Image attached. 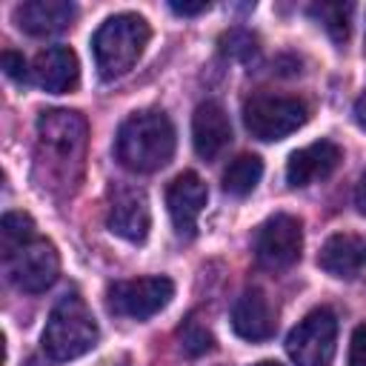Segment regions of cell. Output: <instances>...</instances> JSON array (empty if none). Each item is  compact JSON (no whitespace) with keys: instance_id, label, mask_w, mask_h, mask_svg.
<instances>
[{"instance_id":"6da1fadb","label":"cell","mask_w":366,"mask_h":366,"mask_svg":"<svg viewBox=\"0 0 366 366\" xmlns=\"http://www.w3.org/2000/svg\"><path fill=\"white\" fill-rule=\"evenodd\" d=\"M89 126L80 112L49 109L37 117V152L34 169L40 186L57 194H71L83 177Z\"/></svg>"},{"instance_id":"7a4b0ae2","label":"cell","mask_w":366,"mask_h":366,"mask_svg":"<svg viewBox=\"0 0 366 366\" xmlns=\"http://www.w3.org/2000/svg\"><path fill=\"white\" fill-rule=\"evenodd\" d=\"M114 154L120 166L129 172H157L163 169L172 154H174V126L160 109H146L134 112L132 117L123 120L117 140H114Z\"/></svg>"},{"instance_id":"3957f363","label":"cell","mask_w":366,"mask_h":366,"mask_svg":"<svg viewBox=\"0 0 366 366\" xmlns=\"http://www.w3.org/2000/svg\"><path fill=\"white\" fill-rule=\"evenodd\" d=\"M149 37H152V29L140 14L123 11L109 17L92 37V51H94L100 77L114 80L132 71L143 49L149 46Z\"/></svg>"},{"instance_id":"277c9868","label":"cell","mask_w":366,"mask_h":366,"mask_svg":"<svg viewBox=\"0 0 366 366\" xmlns=\"http://www.w3.org/2000/svg\"><path fill=\"white\" fill-rule=\"evenodd\" d=\"M97 335L100 329L92 309L80 295L71 292L51 306L43 329V349L51 360H74L89 349H94Z\"/></svg>"},{"instance_id":"5b68a950","label":"cell","mask_w":366,"mask_h":366,"mask_svg":"<svg viewBox=\"0 0 366 366\" xmlns=\"http://www.w3.org/2000/svg\"><path fill=\"white\" fill-rule=\"evenodd\" d=\"M3 269L6 277L20 289V292H46L57 274H60V254L51 240L46 237H31L14 249L3 252Z\"/></svg>"},{"instance_id":"8992f818","label":"cell","mask_w":366,"mask_h":366,"mask_svg":"<svg viewBox=\"0 0 366 366\" xmlns=\"http://www.w3.org/2000/svg\"><path fill=\"white\" fill-rule=\"evenodd\" d=\"M309 120V106L286 94H254L243 106V123L257 140H283Z\"/></svg>"},{"instance_id":"52a82bcc","label":"cell","mask_w":366,"mask_h":366,"mask_svg":"<svg viewBox=\"0 0 366 366\" xmlns=\"http://www.w3.org/2000/svg\"><path fill=\"white\" fill-rule=\"evenodd\" d=\"M337 343V317L332 309H312L286 337V352L295 366H332Z\"/></svg>"},{"instance_id":"ba28073f","label":"cell","mask_w":366,"mask_h":366,"mask_svg":"<svg viewBox=\"0 0 366 366\" xmlns=\"http://www.w3.org/2000/svg\"><path fill=\"white\" fill-rule=\"evenodd\" d=\"M300 252H303V226L297 217L277 212L257 226L254 232L257 266L269 272H280V269L295 266L300 260Z\"/></svg>"},{"instance_id":"9c48e42d","label":"cell","mask_w":366,"mask_h":366,"mask_svg":"<svg viewBox=\"0 0 366 366\" xmlns=\"http://www.w3.org/2000/svg\"><path fill=\"white\" fill-rule=\"evenodd\" d=\"M174 297V283L163 274L154 277H134V280H117L109 286V309L120 317L146 320L169 306Z\"/></svg>"},{"instance_id":"30bf717a","label":"cell","mask_w":366,"mask_h":366,"mask_svg":"<svg viewBox=\"0 0 366 366\" xmlns=\"http://www.w3.org/2000/svg\"><path fill=\"white\" fill-rule=\"evenodd\" d=\"M106 226L112 234H117L129 243H143L152 229V209H149L146 192L137 186H114L109 192Z\"/></svg>"},{"instance_id":"8fae6325","label":"cell","mask_w":366,"mask_h":366,"mask_svg":"<svg viewBox=\"0 0 366 366\" xmlns=\"http://www.w3.org/2000/svg\"><path fill=\"white\" fill-rule=\"evenodd\" d=\"M206 200H209V189H206V183L200 180L197 172H180L169 183L166 206H169L172 223H174L180 237H192L194 234V226H197L200 212L206 209Z\"/></svg>"},{"instance_id":"7c38bea8","label":"cell","mask_w":366,"mask_h":366,"mask_svg":"<svg viewBox=\"0 0 366 366\" xmlns=\"http://www.w3.org/2000/svg\"><path fill=\"white\" fill-rule=\"evenodd\" d=\"M343 160V152L332 140H315L297 152H292L286 163V180L289 186H309L315 180L329 177Z\"/></svg>"},{"instance_id":"4fadbf2b","label":"cell","mask_w":366,"mask_h":366,"mask_svg":"<svg viewBox=\"0 0 366 366\" xmlns=\"http://www.w3.org/2000/svg\"><path fill=\"white\" fill-rule=\"evenodd\" d=\"M192 143H194V152L203 160L220 157L223 149L232 143V123H229V114L223 112L220 103L206 100V103H200L194 109V117H192Z\"/></svg>"},{"instance_id":"5bb4252c","label":"cell","mask_w":366,"mask_h":366,"mask_svg":"<svg viewBox=\"0 0 366 366\" xmlns=\"http://www.w3.org/2000/svg\"><path fill=\"white\" fill-rule=\"evenodd\" d=\"M232 329L243 340H252V343L269 340L274 335V329H277L274 309H272L269 297L260 289H246L234 300V306H232Z\"/></svg>"},{"instance_id":"9a60e30c","label":"cell","mask_w":366,"mask_h":366,"mask_svg":"<svg viewBox=\"0 0 366 366\" xmlns=\"http://www.w3.org/2000/svg\"><path fill=\"white\" fill-rule=\"evenodd\" d=\"M74 17H77V9L74 3H66V0H29L14 9L17 26L31 37L57 34L69 29Z\"/></svg>"},{"instance_id":"2e32d148","label":"cell","mask_w":366,"mask_h":366,"mask_svg":"<svg viewBox=\"0 0 366 366\" xmlns=\"http://www.w3.org/2000/svg\"><path fill=\"white\" fill-rule=\"evenodd\" d=\"M34 83L51 94L71 92L80 80V63L77 54L69 46H51L34 57Z\"/></svg>"},{"instance_id":"e0dca14e","label":"cell","mask_w":366,"mask_h":366,"mask_svg":"<svg viewBox=\"0 0 366 366\" xmlns=\"http://www.w3.org/2000/svg\"><path fill=\"white\" fill-rule=\"evenodd\" d=\"M317 266L332 277H355L366 266V240L352 232L332 234L317 254Z\"/></svg>"},{"instance_id":"ac0fdd59","label":"cell","mask_w":366,"mask_h":366,"mask_svg":"<svg viewBox=\"0 0 366 366\" xmlns=\"http://www.w3.org/2000/svg\"><path fill=\"white\" fill-rule=\"evenodd\" d=\"M263 177V160L257 154H237L223 172V189L232 197H246Z\"/></svg>"},{"instance_id":"d6986e66","label":"cell","mask_w":366,"mask_h":366,"mask_svg":"<svg viewBox=\"0 0 366 366\" xmlns=\"http://www.w3.org/2000/svg\"><path fill=\"white\" fill-rule=\"evenodd\" d=\"M309 14L323 26V31L343 46L349 40V23H352V3H315L309 6Z\"/></svg>"},{"instance_id":"ffe728a7","label":"cell","mask_w":366,"mask_h":366,"mask_svg":"<svg viewBox=\"0 0 366 366\" xmlns=\"http://www.w3.org/2000/svg\"><path fill=\"white\" fill-rule=\"evenodd\" d=\"M177 340H180V349H183L189 357H200V355H206V352L214 349V335H212L194 315H189V317L180 323Z\"/></svg>"},{"instance_id":"44dd1931","label":"cell","mask_w":366,"mask_h":366,"mask_svg":"<svg viewBox=\"0 0 366 366\" xmlns=\"http://www.w3.org/2000/svg\"><path fill=\"white\" fill-rule=\"evenodd\" d=\"M220 51L232 60L252 63L257 57L260 46H257V37L249 29H229L226 34H220Z\"/></svg>"},{"instance_id":"7402d4cb","label":"cell","mask_w":366,"mask_h":366,"mask_svg":"<svg viewBox=\"0 0 366 366\" xmlns=\"http://www.w3.org/2000/svg\"><path fill=\"white\" fill-rule=\"evenodd\" d=\"M0 234H3V252L37 237L34 234V220L26 212H6L3 220H0Z\"/></svg>"},{"instance_id":"603a6c76","label":"cell","mask_w":366,"mask_h":366,"mask_svg":"<svg viewBox=\"0 0 366 366\" xmlns=\"http://www.w3.org/2000/svg\"><path fill=\"white\" fill-rule=\"evenodd\" d=\"M349 366H366V323H360L352 332L349 343Z\"/></svg>"},{"instance_id":"cb8c5ba5","label":"cell","mask_w":366,"mask_h":366,"mask_svg":"<svg viewBox=\"0 0 366 366\" xmlns=\"http://www.w3.org/2000/svg\"><path fill=\"white\" fill-rule=\"evenodd\" d=\"M0 66H3V71H6L11 80H26V60H23V54H17V51H3V54H0Z\"/></svg>"},{"instance_id":"d4e9b609","label":"cell","mask_w":366,"mask_h":366,"mask_svg":"<svg viewBox=\"0 0 366 366\" xmlns=\"http://www.w3.org/2000/svg\"><path fill=\"white\" fill-rule=\"evenodd\" d=\"M169 9L174 14H183V17H192V14H203L209 9V3H169Z\"/></svg>"},{"instance_id":"484cf974","label":"cell","mask_w":366,"mask_h":366,"mask_svg":"<svg viewBox=\"0 0 366 366\" xmlns=\"http://www.w3.org/2000/svg\"><path fill=\"white\" fill-rule=\"evenodd\" d=\"M355 203H357V209L366 214V172L360 174V180H357V189H355Z\"/></svg>"},{"instance_id":"4316f807","label":"cell","mask_w":366,"mask_h":366,"mask_svg":"<svg viewBox=\"0 0 366 366\" xmlns=\"http://www.w3.org/2000/svg\"><path fill=\"white\" fill-rule=\"evenodd\" d=\"M357 120L366 126V100H360V103H357Z\"/></svg>"},{"instance_id":"83f0119b","label":"cell","mask_w":366,"mask_h":366,"mask_svg":"<svg viewBox=\"0 0 366 366\" xmlns=\"http://www.w3.org/2000/svg\"><path fill=\"white\" fill-rule=\"evenodd\" d=\"M252 366H280L277 360H260V363H252Z\"/></svg>"}]
</instances>
